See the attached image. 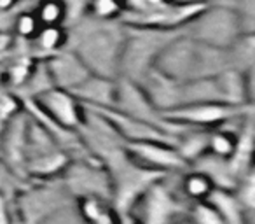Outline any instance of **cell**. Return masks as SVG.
I'll return each mask as SVG.
<instances>
[{
  "mask_svg": "<svg viewBox=\"0 0 255 224\" xmlns=\"http://www.w3.org/2000/svg\"><path fill=\"white\" fill-rule=\"evenodd\" d=\"M184 140L185 142L182 144L180 149H178V154L184 158V161L196 160V158L203 156V153H206L208 135H205V133H191V135Z\"/></svg>",
  "mask_w": 255,
  "mask_h": 224,
  "instance_id": "cell-8",
  "label": "cell"
},
{
  "mask_svg": "<svg viewBox=\"0 0 255 224\" xmlns=\"http://www.w3.org/2000/svg\"><path fill=\"white\" fill-rule=\"evenodd\" d=\"M40 105L47 114L63 128H75L79 125V109L75 100L65 91H46L40 96Z\"/></svg>",
  "mask_w": 255,
  "mask_h": 224,
  "instance_id": "cell-4",
  "label": "cell"
},
{
  "mask_svg": "<svg viewBox=\"0 0 255 224\" xmlns=\"http://www.w3.org/2000/svg\"><path fill=\"white\" fill-rule=\"evenodd\" d=\"M180 214V205L173 195L163 186H154L142 198V214L136 221L138 224H173L175 217Z\"/></svg>",
  "mask_w": 255,
  "mask_h": 224,
  "instance_id": "cell-1",
  "label": "cell"
},
{
  "mask_svg": "<svg viewBox=\"0 0 255 224\" xmlns=\"http://www.w3.org/2000/svg\"><path fill=\"white\" fill-rule=\"evenodd\" d=\"M180 224H192V223H180Z\"/></svg>",
  "mask_w": 255,
  "mask_h": 224,
  "instance_id": "cell-15",
  "label": "cell"
},
{
  "mask_svg": "<svg viewBox=\"0 0 255 224\" xmlns=\"http://www.w3.org/2000/svg\"><path fill=\"white\" fill-rule=\"evenodd\" d=\"M16 30H18L19 35L25 37V39L37 37V33H39V30H40V23H39V19H37V16L26 12V14H21L18 18V21H16Z\"/></svg>",
  "mask_w": 255,
  "mask_h": 224,
  "instance_id": "cell-11",
  "label": "cell"
},
{
  "mask_svg": "<svg viewBox=\"0 0 255 224\" xmlns=\"http://www.w3.org/2000/svg\"><path fill=\"white\" fill-rule=\"evenodd\" d=\"M95 11L98 16H110L114 11H117L116 0H95Z\"/></svg>",
  "mask_w": 255,
  "mask_h": 224,
  "instance_id": "cell-12",
  "label": "cell"
},
{
  "mask_svg": "<svg viewBox=\"0 0 255 224\" xmlns=\"http://www.w3.org/2000/svg\"><path fill=\"white\" fill-rule=\"evenodd\" d=\"M213 189H215V182L205 170H199V168L185 174V177L182 179V191L189 200H194V202H206Z\"/></svg>",
  "mask_w": 255,
  "mask_h": 224,
  "instance_id": "cell-5",
  "label": "cell"
},
{
  "mask_svg": "<svg viewBox=\"0 0 255 224\" xmlns=\"http://www.w3.org/2000/svg\"><path fill=\"white\" fill-rule=\"evenodd\" d=\"M128 149L133 151L135 158H138L142 163L157 170H168V168L173 170V168L184 167L185 163L178 151L166 147L161 140H140V142H133Z\"/></svg>",
  "mask_w": 255,
  "mask_h": 224,
  "instance_id": "cell-3",
  "label": "cell"
},
{
  "mask_svg": "<svg viewBox=\"0 0 255 224\" xmlns=\"http://www.w3.org/2000/svg\"><path fill=\"white\" fill-rule=\"evenodd\" d=\"M117 224H138V221H136V217L123 216L121 219H117Z\"/></svg>",
  "mask_w": 255,
  "mask_h": 224,
  "instance_id": "cell-13",
  "label": "cell"
},
{
  "mask_svg": "<svg viewBox=\"0 0 255 224\" xmlns=\"http://www.w3.org/2000/svg\"><path fill=\"white\" fill-rule=\"evenodd\" d=\"M37 39L40 40V46L44 49H56L61 46L63 37H61L60 26H44L37 33Z\"/></svg>",
  "mask_w": 255,
  "mask_h": 224,
  "instance_id": "cell-10",
  "label": "cell"
},
{
  "mask_svg": "<svg viewBox=\"0 0 255 224\" xmlns=\"http://www.w3.org/2000/svg\"><path fill=\"white\" fill-rule=\"evenodd\" d=\"M192 224H226L210 202H198L194 207V221Z\"/></svg>",
  "mask_w": 255,
  "mask_h": 224,
  "instance_id": "cell-9",
  "label": "cell"
},
{
  "mask_svg": "<svg viewBox=\"0 0 255 224\" xmlns=\"http://www.w3.org/2000/svg\"><path fill=\"white\" fill-rule=\"evenodd\" d=\"M238 144H240V139H236L231 132L215 130V132L208 133L206 153H210V156L217 158V160L227 161L231 158H234V154L238 151Z\"/></svg>",
  "mask_w": 255,
  "mask_h": 224,
  "instance_id": "cell-6",
  "label": "cell"
},
{
  "mask_svg": "<svg viewBox=\"0 0 255 224\" xmlns=\"http://www.w3.org/2000/svg\"><path fill=\"white\" fill-rule=\"evenodd\" d=\"M170 118L180 123H189L196 126H210L219 125L226 119H233L238 114L234 105H226L220 102H198L189 103L180 109L170 110Z\"/></svg>",
  "mask_w": 255,
  "mask_h": 224,
  "instance_id": "cell-2",
  "label": "cell"
},
{
  "mask_svg": "<svg viewBox=\"0 0 255 224\" xmlns=\"http://www.w3.org/2000/svg\"><path fill=\"white\" fill-rule=\"evenodd\" d=\"M12 4V0H0V7H7Z\"/></svg>",
  "mask_w": 255,
  "mask_h": 224,
  "instance_id": "cell-14",
  "label": "cell"
},
{
  "mask_svg": "<svg viewBox=\"0 0 255 224\" xmlns=\"http://www.w3.org/2000/svg\"><path fill=\"white\" fill-rule=\"evenodd\" d=\"M65 18V5L60 0H46L37 12V19L44 26H58Z\"/></svg>",
  "mask_w": 255,
  "mask_h": 224,
  "instance_id": "cell-7",
  "label": "cell"
}]
</instances>
